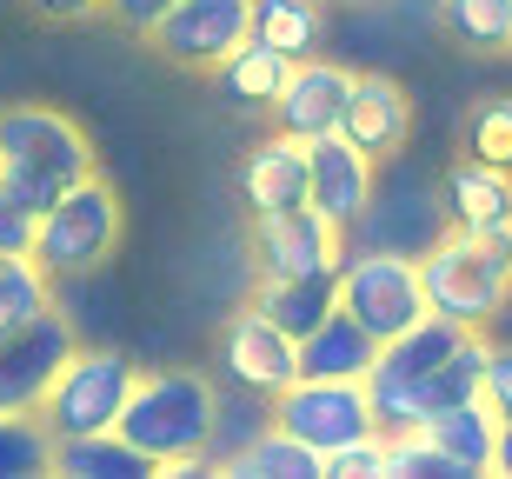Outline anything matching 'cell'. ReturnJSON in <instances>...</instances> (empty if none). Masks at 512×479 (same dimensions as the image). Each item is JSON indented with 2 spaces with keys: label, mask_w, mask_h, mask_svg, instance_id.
Returning a JSON list of instances; mask_svg holds the SVG:
<instances>
[{
  "label": "cell",
  "mask_w": 512,
  "mask_h": 479,
  "mask_svg": "<svg viewBox=\"0 0 512 479\" xmlns=\"http://www.w3.org/2000/svg\"><path fill=\"white\" fill-rule=\"evenodd\" d=\"M253 307H260L266 320L280 326V333L306 340V333H313L326 313L340 307V267H320V273H280V280H266V273H260V293H253Z\"/></svg>",
  "instance_id": "17"
},
{
  "label": "cell",
  "mask_w": 512,
  "mask_h": 479,
  "mask_svg": "<svg viewBox=\"0 0 512 479\" xmlns=\"http://www.w3.org/2000/svg\"><path fill=\"white\" fill-rule=\"evenodd\" d=\"M493 473H512V420H499V460H493Z\"/></svg>",
  "instance_id": "35"
},
{
  "label": "cell",
  "mask_w": 512,
  "mask_h": 479,
  "mask_svg": "<svg viewBox=\"0 0 512 479\" xmlns=\"http://www.w3.org/2000/svg\"><path fill=\"white\" fill-rule=\"evenodd\" d=\"M340 134L360 147V154L386 160L406 147V134H413V100H406V87L386 74H353V94H346V114H340Z\"/></svg>",
  "instance_id": "15"
},
{
  "label": "cell",
  "mask_w": 512,
  "mask_h": 479,
  "mask_svg": "<svg viewBox=\"0 0 512 479\" xmlns=\"http://www.w3.org/2000/svg\"><path fill=\"white\" fill-rule=\"evenodd\" d=\"M40 307H54V273L40 267L34 253H7L0 260V326L34 320Z\"/></svg>",
  "instance_id": "26"
},
{
  "label": "cell",
  "mask_w": 512,
  "mask_h": 479,
  "mask_svg": "<svg viewBox=\"0 0 512 479\" xmlns=\"http://www.w3.org/2000/svg\"><path fill=\"white\" fill-rule=\"evenodd\" d=\"M47 473L60 479H153V460L120 433H80V440H54Z\"/></svg>",
  "instance_id": "22"
},
{
  "label": "cell",
  "mask_w": 512,
  "mask_h": 479,
  "mask_svg": "<svg viewBox=\"0 0 512 479\" xmlns=\"http://www.w3.org/2000/svg\"><path fill=\"white\" fill-rule=\"evenodd\" d=\"M386 440H393V479H459V466L446 460L419 426L413 433H386Z\"/></svg>",
  "instance_id": "30"
},
{
  "label": "cell",
  "mask_w": 512,
  "mask_h": 479,
  "mask_svg": "<svg viewBox=\"0 0 512 479\" xmlns=\"http://www.w3.org/2000/svg\"><path fill=\"white\" fill-rule=\"evenodd\" d=\"M74 326L60 307H40L34 320L0 326V413H40L54 373L74 353Z\"/></svg>",
  "instance_id": "9"
},
{
  "label": "cell",
  "mask_w": 512,
  "mask_h": 479,
  "mask_svg": "<svg viewBox=\"0 0 512 479\" xmlns=\"http://www.w3.org/2000/svg\"><path fill=\"white\" fill-rule=\"evenodd\" d=\"M114 247H120V193L107 187L100 173H87L80 187H67L54 207L34 220V260L54 273V280L107 267Z\"/></svg>",
  "instance_id": "5"
},
{
  "label": "cell",
  "mask_w": 512,
  "mask_h": 479,
  "mask_svg": "<svg viewBox=\"0 0 512 479\" xmlns=\"http://www.w3.org/2000/svg\"><path fill=\"white\" fill-rule=\"evenodd\" d=\"M439 20L473 54H506L512 47V0H439Z\"/></svg>",
  "instance_id": "25"
},
{
  "label": "cell",
  "mask_w": 512,
  "mask_h": 479,
  "mask_svg": "<svg viewBox=\"0 0 512 479\" xmlns=\"http://www.w3.org/2000/svg\"><path fill=\"white\" fill-rule=\"evenodd\" d=\"M100 7H107L114 20H127V27H140V34H153V20L167 14L173 0H100Z\"/></svg>",
  "instance_id": "33"
},
{
  "label": "cell",
  "mask_w": 512,
  "mask_h": 479,
  "mask_svg": "<svg viewBox=\"0 0 512 479\" xmlns=\"http://www.w3.org/2000/svg\"><path fill=\"white\" fill-rule=\"evenodd\" d=\"M326 479H393V440L380 426L360 433V440H346L340 453H326Z\"/></svg>",
  "instance_id": "29"
},
{
  "label": "cell",
  "mask_w": 512,
  "mask_h": 479,
  "mask_svg": "<svg viewBox=\"0 0 512 479\" xmlns=\"http://www.w3.org/2000/svg\"><path fill=\"white\" fill-rule=\"evenodd\" d=\"M340 313L373 340H393L426 313L419 293V260L406 253H373V247H340Z\"/></svg>",
  "instance_id": "6"
},
{
  "label": "cell",
  "mask_w": 512,
  "mask_h": 479,
  "mask_svg": "<svg viewBox=\"0 0 512 479\" xmlns=\"http://www.w3.org/2000/svg\"><path fill=\"white\" fill-rule=\"evenodd\" d=\"M40 20H87V14H100V0H27Z\"/></svg>",
  "instance_id": "34"
},
{
  "label": "cell",
  "mask_w": 512,
  "mask_h": 479,
  "mask_svg": "<svg viewBox=\"0 0 512 479\" xmlns=\"http://www.w3.org/2000/svg\"><path fill=\"white\" fill-rule=\"evenodd\" d=\"M479 400L493 406L499 420H512V346H486V380H479Z\"/></svg>",
  "instance_id": "31"
},
{
  "label": "cell",
  "mask_w": 512,
  "mask_h": 479,
  "mask_svg": "<svg viewBox=\"0 0 512 479\" xmlns=\"http://www.w3.org/2000/svg\"><path fill=\"white\" fill-rule=\"evenodd\" d=\"M7 253H34V213L0 187V260H7Z\"/></svg>",
  "instance_id": "32"
},
{
  "label": "cell",
  "mask_w": 512,
  "mask_h": 479,
  "mask_svg": "<svg viewBox=\"0 0 512 479\" xmlns=\"http://www.w3.org/2000/svg\"><path fill=\"white\" fill-rule=\"evenodd\" d=\"M466 154L512 173V100H479L466 120Z\"/></svg>",
  "instance_id": "28"
},
{
  "label": "cell",
  "mask_w": 512,
  "mask_h": 479,
  "mask_svg": "<svg viewBox=\"0 0 512 479\" xmlns=\"http://www.w3.org/2000/svg\"><path fill=\"white\" fill-rule=\"evenodd\" d=\"M213 426H220V386L193 366H160V373L133 380L114 433L153 460V479H187L213 473Z\"/></svg>",
  "instance_id": "1"
},
{
  "label": "cell",
  "mask_w": 512,
  "mask_h": 479,
  "mask_svg": "<svg viewBox=\"0 0 512 479\" xmlns=\"http://www.w3.org/2000/svg\"><path fill=\"white\" fill-rule=\"evenodd\" d=\"M213 366H220V380H227L240 400H273V393H286V386L300 380V340L280 333L260 307H247V313H233V320L220 326Z\"/></svg>",
  "instance_id": "8"
},
{
  "label": "cell",
  "mask_w": 512,
  "mask_h": 479,
  "mask_svg": "<svg viewBox=\"0 0 512 479\" xmlns=\"http://www.w3.org/2000/svg\"><path fill=\"white\" fill-rule=\"evenodd\" d=\"M240 193H247L253 213L306 200V140H293V134L273 127V134L247 154V167H240Z\"/></svg>",
  "instance_id": "19"
},
{
  "label": "cell",
  "mask_w": 512,
  "mask_h": 479,
  "mask_svg": "<svg viewBox=\"0 0 512 479\" xmlns=\"http://www.w3.org/2000/svg\"><path fill=\"white\" fill-rule=\"evenodd\" d=\"M439 233H446L439 187L399 180V187H373V200L340 227V247H373V253H406V260H419Z\"/></svg>",
  "instance_id": "10"
},
{
  "label": "cell",
  "mask_w": 512,
  "mask_h": 479,
  "mask_svg": "<svg viewBox=\"0 0 512 479\" xmlns=\"http://www.w3.org/2000/svg\"><path fill=\"white\" fill-rule=\"evenodd\" d=\"M253 40L280 47L286 60L326 54V0H253Z\"/></svg>",
  "instance_id": "24"
},
{
  "label": "cell",
  "mask_w": 512,
  "mask_h": 479,
  "mask_svg": "<svg viewBox=\"0 0 512 479\" xmlns=\"http://www.w3.org/2000/svg\"><path fill=\"white\" fill-rule=\"evenodd\" d=\"M373 360H380V340L360 333L340 307L300 340V373H306V380H366V366H373Z\"/></svg>",
  "instance_id": "20"
},
{
  "label": "cell",
  "mask_w": 512,
  "mask_h": 479,
  "mask_svg": "<svg viewBox=\"0 0 512 479\" xmlns=\"http://www.w3.org/2000/svg\"><path fill=\"white\" fill-rule=\"evenodd\" d=\"M439 207H446V227L459 233H512V173L466 154L439 180Z\"/></svg>",
  "instance_id": "16"
},
{
  "label": "cell",
  "mask_w": 512,
  "mask_h": 479,
  "mask_svg": "<svg viewBox=\"0 0 512 479\" xmlns=\"http://www.w3.org/2000/svg\"><path fill=\"white\" fill-rule=\"evenodd\" d=\"M419 293H426V313H446L459 326H486L512 300V233L446 227L419 253Z\"/></svg>",
  "instance_id": "3"
},
{
  "label": "cell",
  "mask_w": 512,
  "mask_h": 479,
  "mask_svg": "<svg viewBox=\"0 0 512 479\" xmlns=\"http://www.w3.org/2000/svg\"><path fill=\"white\" fill-rule=\"evenodd\" d=\"M140 366L114 346H74L67 366L54 373L47 400H40V426L54 440H80V433H114L120 426V406H127Z\"/></svg>",
  "instance_id": "4"
},
{
  "label": "cell",
  "mask_w": 512,
  "mask_h": 479,
  "mask_svg": "<svg viewBox=\"0 0 512 479\" xmlns=\"http://www.w3.org/2000/svg\"><path fill=\"white\" fill-rule=\"evenodd\" d=\"M419 433H426V440L459 466V479L493 473V460H499V413L486 400L446 406V413H433V420H419Z\"/></svg>",
  "instance_id": "18"
},
{
  "label": "cell",
  "mask_w": 512,
  "mask_h": 479,
  "mask_svg": "<svg viewBox=\"0 0 512 479\" xmlns=\"http://www.w3.org/2000/svg\"><path fill=\"white\" fill-rule=\"evenodd\" d=\"M373 187H380V160L360 154L346 134L306 140V200H313L333 227H346V220L373 200Z\"/></svg>",
  "instance_id": "14"
},
{
  "label": "cell",
  "mask_w": 512,
  "mask_h": 479,
  "mask_svg": "<svg viewBox=\"0 0 512 479\" xmlns=\"http://www.w3.org/2000/svg\"><path fill=\"white\" fill-rule=\"evenodd\" d=\"M346 7H366V0H346Z\"/></svg>",
  "instance_id": "36"
},
{
  "label": "cell",
  "mask_w": 512,
  "mask_h": 479,
  "mask_svg": "<svg viewBox=\"0 0 512 479\" xmlns=\"http://www.w3.org/2000/svg\"><path fill=\"white\" fill-rule=\"evenodd\" d=\"M253 0H173L153 20V47L180 67H220V60L247 40Z\"/></svg>",
  "instance_id": "12"
},
{
  "label": "cell",
  "mask_w": 512,
  "mask_h": 479,
  "mask_svg": "<svg viewBox=\"0 0 512 479\" xmlns=\"http://www.w3.org/2000/svg\"><path fill=\"white\" fill-rule=\"evenodd\" d=\"M54 453V433L40 413H0V479H40Z\"/></svg>",
  "instance_id": "27"
},
{
  "label": "cell",
  "mask_w": 512,
  "mask_h": 479,
  "mask_svg": "<svg viewBox=\"0 0 512 479\" xmlns=\"http://www.w3.org/2000/svg\"><path fill=\"white\" fill-rule=\"evenodd\" d=\"M87 173H94V147L67 114H54V107H7L0 114V187L34 220Z\"/></svg>",
  "instance_id": "2"
},
{
  "label": "cell",
  "mask_w": 512,
  "mask_h": 479,
  "mask_svg": "<svg viewBox=\"0 0 512 479\" xmlns=\"http://www.w3.org/2000/svg\"><path fill=\"white\" fill-rule=\"evenodd\" d=\"M346 94H353V74L340 60H293V80L280 87V100L266 107L273 127L293 140H320V134H340V114H346Z\"/></svg>",
  "instance_id": "13"
},
{
  "label": "cell",
  "mask_w": 512,
  "mask_h": 479,
  "mask_svg": "<svg viewBox=\"0 0 512 479\" xmlns=\"http://www.w3.org/2000/svg\"><path fill=\"white\" fill-rule=\"evenodd\" d=\"M273 426L293 433L313 453H340L346 440L373 433V400H366V380H293L286 393H273Z\"/></svg>",
  "instance_id": "7"
},
{
  "label": "cell",
  "mask_w": 512,
  "mask_h": 479,
  "mask_svg": "<svg viewBox=\"0 0 512 479\" xmlns=\"http://www.w3.org/2000/svg\"><path fill=\"white\" fill-rule=\"evenodd\" d=\"M253 260H260L266 280H280V273L340 267V227H333L313 200L266 207V213H253Z\"/></svg>",
  "instance_id": "11"
},
{
  "label": "cell",
  "mask_w": 512,
  "mask_h": 479,
  "mask_svg": "<svg viewBox=\"0 0 512 479\" xmlns=\"http://www.w3.org/2000/svg\"><path fill=\"white\" fill-rule=\"evenodd\" d=\"M220 94H227V107H240V114H260V107H273L280 100V87L293 80V60L280 54V47H266V40H240L220 67Z\"/></svg>",
  "instance_id": "21"
},
{
  "label": "cell",
  "mask_w": 512,
  "mask_h": 479,
  "mask_svg": "<svg viewBox=\"0 0 512 479\" xmlns=\"http://www.w3.org/2000/svg\"><path fill=\"white\" fill-rule=\"evenodd\" d=\"M220 473H240V479H326V460L266 420L253 440H240L227 460H220Z\"/></svg>",
  "instance_id": "23"
}]
</instances>
